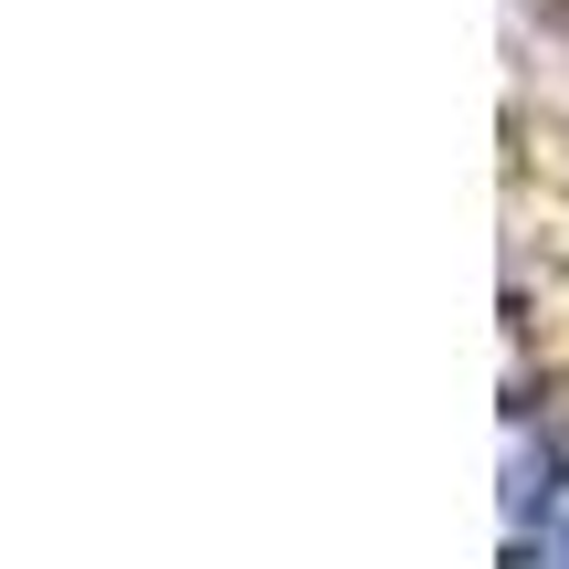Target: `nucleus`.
Returning <instances> with one entry per match:
<instances>
[{
    "mask_svg": "<svg viewBox=\"0 0 569 569\" xmlns=\"http://www.w3.org/2000/svg\"><path fill=\"white\" fill-rule=\"evenodd\" d=\"M559 569H569V559H559Z\"/></svg>",
    "mask_w": 569,
    "mask_h": 569,
    "instance_id": "1",
    "label": "nucleus"
}]
</instances>
